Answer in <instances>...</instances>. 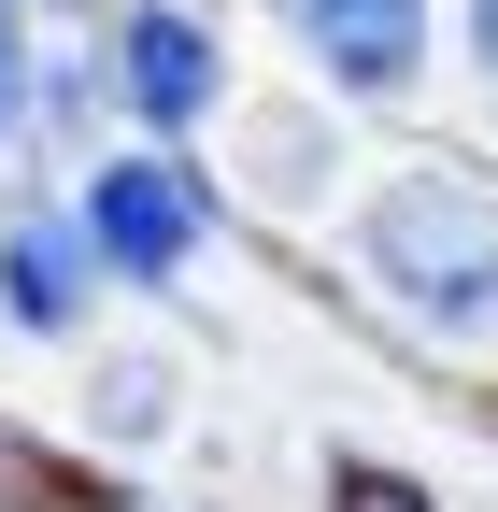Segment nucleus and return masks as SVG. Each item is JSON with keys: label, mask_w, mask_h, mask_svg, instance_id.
I'll return each mask as SVG.
<instances>
[{"label": "nucleus", "mask_w": 498, "mask_h": 512, "mask_svg": "<svg viewBox=\"0 0 498 512\" xmlns=\"http://www.w3.org/2000/svg\"><path fill=\"white\" fill-rule=\"evenodd\" d=\"M356 285L385 299L399 328L484 356V342H498V185H470V171H399V185H370V214H356Z\"/></svg>", "instance_id": "nucleus-1"}, {"label": "nucleus", "mask_w": 498, "mask_h": 512, "mask_svg": "<svg viewBox=\"0 0 498 512\" xmlns=\"http://www.w3.org/2000/svg\"><path fill=\"white\" fill-rule=\"evenodd\" d=\"M72 228H86V256H100V285H171L185 256L214 242V185L143 143V157H100V171H86Z\"/></svg>", "instance_id": "nucleus-2"}, {"label": "nucleus", "mask_w": 498, "mask_h": 512, "mask_svg": "<svg viewBox=\"0 0 498 512\" xmlns=\"http://www.w3.org/2000/svg\"><path fill=\"white\" fill-rule=\"evenodd\" d=\"M100 86L129 100V128H200V114H228V43H214V15H185V0H129V15L100 29Z\"/></svg>", "instance_id": "nucleus-3"}, {"label": "nucleus", "mask_w": 498, "mask_h": 512, "mask_svg": "<svg viewBox=\"0 0 498 512\" xmlns=\"http://www.w3.org/2000/svg\"><path fill=\"white\" fill-rule=\"evenodd\" d=\"M271 15L342 100H413L427 72V0H271Z\"/></svg>", "instance_id": "nucleus-4"}, {"label": "nucleus", "mask_w": 498, "mask_h": 512, "mask_svg": "<svg viewBox=\"0 0 498 512\" xmlns=\"http://www.w3.org/2000/svg\"><path fill=\"white\" fill-rule=\"evenodd\" d=\"M86 299H100V256H86L72 214H15V228H0V313H15V328L72 342V328H86Z\"/></svg>", "instance_id": "nucleus-5"}, {"label": "nucleus", "mask_w": 498, "mask_h": 512, "mask_svg": "<svg viewBox=\"0 0 498 512\" xmlns=\"http://www.w3.org/2000/svg\"><path fill=\"white\" fill-rule=\"evenodd\" d=\"M86 413H100V441H157L171 427V356H100Z\"/></svg>", "instance_id": "nucleus-6"}, {"label": "nucleus", "mask_w": 498, "mask_h": 512, "mask_svg": "<svg viewBox=\"0 0 498 512\" xmlns=\"http://www.w3.org/2000/svg\"><path fill=\"white\" fill-rule=\"evenodd\" d=\"M257 200H314V114H257Z\"/></svg>", "instance_id": "nucleus-7"}, {"label": "nucleus", "mask_w": 498, "mask_h": 512, "mask_svg": "<svg viewBox=\"0 0 498 512\" xmlns=\"http://www.w3.org/2000/svg\"><path fill=\"white\" fill-rule=\"evenodd\" d=\"M15 114H29V0H0V143H15Z\"/></svg>", "instance_id": "nucleus-8"}, {"label": "nucleus", "mask_w": 498, "mask_h": 512, "mask_svg": "<svg viewBox=\"0 0 498 512\" xmlns=\"http://www.w3.org/2000/svg\"><path fill=\"white\" fill-rule=\"evenodd\" d=\"M328 512H427V498H413V484H399V470H370V456H356V470H342V484H328Z\"/></svg>", "instance_id": "nucleus-9"}, {"label": "nucleus", "mask_w": 498, "mask_h": 512, "mask_svg": "<svg viewBox=\"0 0 498 512\" xmlns=\"http://www.w3.org/2000/svg\"><path fill=\"white\" fill-rule=\"evenodd\" d=\"M470 72H484V100H498V0H470Z\"/></svg>", "instance_id": "nucleus-10"}]
</instances>
